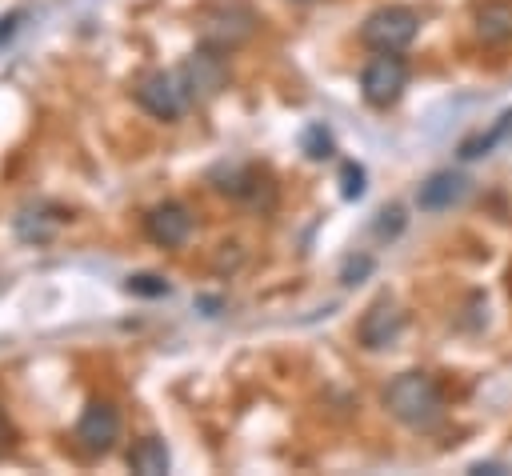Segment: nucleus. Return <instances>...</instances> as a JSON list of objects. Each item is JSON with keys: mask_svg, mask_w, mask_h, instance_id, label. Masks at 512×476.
<instances>
[{"mask_svg": "<svg viewBox=\"0 0 512 476\" xmlns=\"http://www.w3.org/2000/svg\"><path fill=\"white\" fill-rule=\"evenodd\" d=\"M256 12L240 0H216L200 12V40L208 48H220V52H232L240 48L252 32H256Z\"/></svg>", "mask_w": 512, "mask_h": 476, "instance_id": "nucleus-2", "label": "nucleus"}, {"mask_svg": "<svg viewBox=\"0 0 512 476\" xmlns=\"http://www.w3.org/2000/svg\"><path fill=\"white\" fill-rule=\"evenodd\" d=\"M416 32H420V16L404 4H384L360 24V40L372 52H400L416 40Z\"/></svg>", "mask_w": 512, "mask_h": 476, "instance_id": "nucleus-3", "label": "nucleus"}, {"mask_svg": "<svg viewBox=\"0 0 512 476\" xmlns=\"http://www.w3.org/2000/svg\"><path fill=\"white\" fill-rule=\"evenodd\" d=\"M384 408H388L404 428L428 432V428H436L440 416H444V392H440L436 376H428V372H400V376L384 388Z\"/></svg>", "mask_w": 512, "mask_h": 476, "instance_id": "nucleus-1", "label": "nucleus"}, {"mask_svg": "<svg viewBox=\"0 0 512 476\" xmlns=\"http://www.w3.org/2000/svg\"><path fill=\"white\" fill-rule=\"evenodd\" d=\"M468 472H472V476H484V472H488V476H504L508 468H504V464H484V460H480V464H472Z\"/></svg>", "mask_w": 512, "mask_h": 476, "instance_id": "nucleus-21", "label": "nucleus"}, {"mask_svg": "<svg viewBox=\"0 0 512 476\" xmlns=\"http://www.w3.org/2000/svg\"><path fill=\"white\" fill-rule=\"evenodd\" d=\"M304 152H308V160H328L332 156V136H328L324 124H308L304 128Z\"/></svg>", "mask_w": 512, "mask_h": 476, "instance_id": "nucleus-16", "label": "nucleus"}, {"mask_svg": "<svg viewBox=\"0 0 512 476\" xmlns=\"http://www.w3.org/2000/svg\"><path fill=\"white\" fill-rule=\"evenodd\" d=\"M508 140H512V112H504L488 132L468 136V140L460 144V156H464V160H476V156H488L496 144H508Z\"/></svg>", "mask_w": 512, "mask_h": 476, "instance_id": "nucleus-13", "label": "nucleus"}, {"mask_svg": "<svg viewBox=\"0 0 512 476\" xmlns=\"http://www.w3.org/2000/svg\"><path fill=\"white\" fill-rule=\"evenodd\" d=\"M144 232L160 248H180L192 236V212L180 200H164L144 216Z\"/></svg>", "mask_w": 512, "mask_h": 476, "instance_id": "nucleus-8", "label": "nucleus"}, {"mask_svg": "<svg viewBox=\"0 0 512 476\" xmlns=\"http://www.w3.org/2000/svg\"><path fill=\"white\" fill-rule=\"evenodd\" d=\"M476 36L484 44H504L512 40V4L508 0H492L476 12Z\"/></svg>", "mask_w": 512, "mask_h": 476, "instance_id": "nucleus-12", "label": "nucleus"}, {"mask_svg": "<svg viewBox=\"0 0 512 476\" xmlns=\"http://www.w3.org/2000/svg\"><path fill=\"white\" fill-rule=\"evenodd\" d=\"M52 228H56V220H48L44 208H24V212L16 216V232H20V240H48Z\"/></svg>", "mask_w": 512, "mask_h": 476, "instance_id": "nucleus-14", "label": "nucleus"}, {"mask_svg": "<svg viewBox=\"0 0 512 476\" xmlns=\"http://www.w3.org/2000/svg\"><path fill=\"white\" fill-rule=\"evenodd\" d=\"M20 20H24V12H20V8H16V12H8V16H0V44L16 36V28H20Z\"/></svg>", "mask_w": 512, "mask_h": 476, "instance_id": "nucleus-20", "label": "nucleus"}, {"mask_svg": "<svg viewBox=\"0 0 512 476\" xmlns=\"http://www.w3.org/2000/svg\"><path fill=\"white\" fill-rule=\"evenodd\" d=\"M8 436H12V428H8V420H4V408H0V448H8Z\"/></svg>", "mask_w": 512, "mask_h": 476, "instance_id": "nucleus-22", "label": "nucleus"}, {"mask_svg": "<svg viewBox=\"0 0 512 476\" xmlns=\"http://www.w3.org/2000/svg\"><path fill=\"white\" fill-rule=\"evenodd\" d=\"M368 272H372V256H352V260L344 264L340 280H344V284H360V280H364Z\"/></svg>", "mask_w": 512, "mask_h": 476, "instance_id": "nucleus-19", "label": "nucleus"}, {"mask_svg": "<svg viewBox=\"0 0 512 476\" xmlns=\"http://www.w3.org/2000/svg\"><path fill=\"white\" fill-rule=\"evenodd\" d=\"M372 228H376V236H396V232L404 228V208H396V204H392V208H384V212H380V220H376Z\"/></svg>", "mask_w": 512, "mask_h": 476, "instance_id": "nucleus-18", "label": "nucleus"}, {"mask_svg": "<svg viewBox=\"0 0 512 476\" xmlns=\"http://www.w3.org/2000/svg\"><path fill=\"white\" fill-rule=\"evenodd\" d=\"M136 104L156 120H176L188 104V88L180 72H148L136 80Z\"/></svg>", "mask_w": 512, "mask_h": 476, "instance_id": "nucleus-5", "label": "nucleus"}, {"mask_svg": "<svg viewBox=\"0 0 512 476\" xmlns=\"http://www.w3.org/2000/svg\"><path fill=\"white\" fill-rule=\"evenodd\" d=\"M180 80H184L188 96H196V100L216 96V92L228 84V64H224L220 48H208V44H204L196 56H188V64L180 68Z\"/></svg>", "mask_w": 512, "mask_h": 476, "instance_id": "nucleus-7", "label": "nucleus"}, {"mask_svg": "<svg viewBox=\"0 0 512 476\" xmlns=\"http://www.w3.org/2000/svg\"><path fill=\"white\" fill-rule=\"evenodd\" d=\"M364 180H368L364 164H356V160H344V164H340V196H344V200H360L364 188H368Z\"/></svg>", "mask_w": 512, "mask_h": 476, "instance_id": "nucleus-15", "label": "nucleus"}, {"mask_svg": "<svg viewBox=\"0 0 512 476\" xmlns=\"http://www.w3.org/2000/svg\"><path fill=\"white\" fill-rule=\"evenodd\" d=\"M132 296H168V280H160V276H152V272H136V276H128V284H124Z\"/></svg>", "mask_w": 512, "mask_h": 476, "instance_id": "nucleus-17", "label": "nucleus"}, {"mask_svg": "<svg viewBox=\"0 0 512 476\" xmlns=\"http://www.w3.org/2000/svg\"><path fill=\"white\" fill-rule=\"evenodd\" d=\"M400 332H404V312H400L392 300L368 304V312H364L360 324H356V340H360V348H368V352L388 348Z\"/></svg>", "mask_w": 512, "mask_h": 476, "instance_id": "nucleus-9", "label": "nucleus"}, {"mask_svg": "<svg viewBox=\"0 0 512 476\" xmlns=\"http://www.w3.org/2000/svg\"><path fill=\"white\" fill-rule=\"evenodd\" d=\"M408 88V64L396 52H376L360 72V92L372 108H392Z\"/></svg>", "mask_w": 512, "mask_h": 476, "instance_id": "nucleus-4", "label": "nucleus"}, {"mask_svg": "<svg viewBox=\"0 0 512 476\" xmlns=\"http://www.w3.org/2000/svg\"><path fill=\"white\" fill-rule=\"evenodd\" d=\"M468 196V176L444 168V172H432L420 188H416V208L420 212H444L452 204H460Z\"/></svg>", "mask_w": 512, "mask_h": 476, "instance_id": "nucleus-10", "label": "nucleus"}, {"mask_svg": "<svg viewBox=\"0 0 512 476\" xmlns=\"http://www.w3.org/2000/svg\"><path fill=\"white\" fill-rule=\"evenodd\" d=\"M120 436V412L108 404V400H88L80 420H76V440L84 452L92 456H104Z\"/></svg>", "mask_w": 512, "mask_h": 476, "instance_id": "nucleus-6", "label": "nucleus"}, {"mask_svg": "<svg viewBox=\"0 0 512 476\" xmlns=\"http://www.w3.org/2000/svg\"><path fill=\"white\" fill-rule=\"evenodd\" d=\"M128 468L140 472V476H164L172 468V456H168V444L160 436H144L132 444L128 452Z\"/></svg>", "mask_w": 512, "mask_h": 476, "instance_id": "nucleus-11", "label": "nucleus"}]
</instances>
